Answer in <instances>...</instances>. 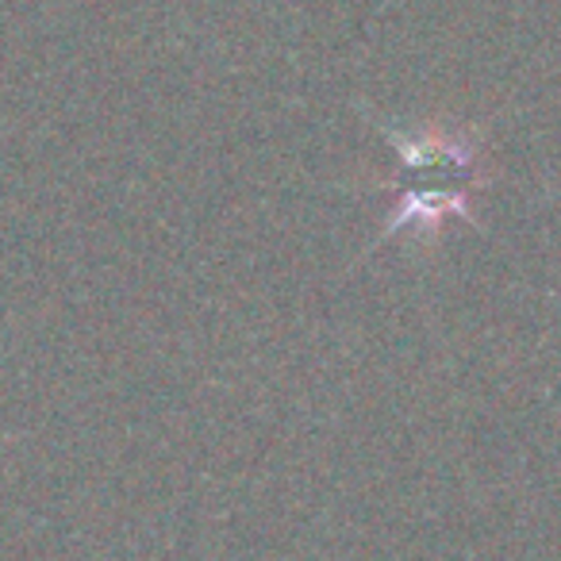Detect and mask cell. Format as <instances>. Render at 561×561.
Segmentation results:
<instances>
[{"label": "cell", "mask_w": 561, "mask_h": 561, "mask_svg": "<svg viewBox=\"0 0 561 561\" xmlns=\"http://www.w3.org/2000/svg\"><path fill=\"white\" fill-rule=\"evenodd\" d=\"M404 173L392 181L397 208L385 219V234L404 231L408 224L435 227L446 216H466V193L473 185V158L454 142H397Z\"/></svg>", "instance_id": "cell-1"}]
</instances>
